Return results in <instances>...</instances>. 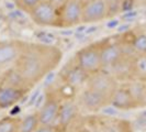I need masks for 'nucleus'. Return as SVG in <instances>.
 <instances>
[{
	"instance_id": "24",
	"label": "nucleus",
	"mask_w": 146,
	"mask_h": 132,
	"mask_svg": "<svg viewBox=\"0 0 146 132\" xmlns=\"http://www.w3.org/2000/svg\"><path fill=\"white\" fill-rule=\"evenodd\" d=\"M66 132H88V130L85 128V125L81 123L80 117H79L78 118V120H77L72 127H69L68 130H67Z\"/></svg>"
},
{
	"instance_id": "7",
	"label": "nucleus",
	"mask_w": 146,
	"mask_h": 132,
	"mask_svg": "<svg viewBox=\"0 0 146 132\" xmlns=\"http://www.w3.org/2000/svg\"><path fill=\"white\" fill-rule=\"evenodd\" d=\"M89 76L90 75H88L84 69H81L77 65V63L73 57L60 68L57 79L59 83L79 91L86 86Z\"/></svg>"
},
{
	"instance_id": "16",
	"label": "nucleus",
	"mask_w": 146,
	"mask_h": 132,
	"mask_svg": "<svg viewBox=\"0 0 146 132\" xmlns=\"http://www.w3.org/2000/svg\"><path fill=\"white\" fill-rule=\"evenodd\" d=\"M30 94V90L13 87L0 81V110H7L22 100Z\"/></svg>"
},
{
	"instance_id": "29",
	"label": "nucleus",
	"mask_w": 146,
	"mask_h": 132,
	"mask_svg": "<svg viewBox=\"0 0 146 132\" xmlns=\"http://www.w3.org/2000/svg\"><path fill=\"white\" fill-rule=\"evenodd\" d=\"M143 79H144V81H145V85H146V76L144 77V78H143Z\"/></svg>"
},
{
	"instance_id": "23",
	"label": "nucleus",
	"mask_w": 146,
	"mask_h": 132,
	"mask_svg": "<svg viewBox=\"0 0 146 132\" xmlns=\"http://www.w3.org/2000/svg\"><path fill=\"white\" fill-rule=\"evenodd\" d=\"M34 132H66L63 129H60L58 125H41Z\"/></svg>"
},
{
	"instance_id": "1",
	"label": "nucleus",
	"mask_w": 146,
	"mask_h": 132,
	"mask_svg": "<svg viewBox=\"0 0 146 132\" xmlns=\"http://www.w3.org/2000/svg\"><path fill=\"white\" fill-rule=\"evenodd\" d=\"M63 59V51L56 45L25 42L15 67L34 88L55 71Z\"/></svg>"
},
{
	"instance_id": "19",
	"label": "nucleus",
	"mask_w": 146,
	"mask_h": 132,
	"mask_svg": "<svg viewBox=\"0 0 146 132\" xmlns=\"http://www.w3.org/2000/svg\"><path fill=\"white\" fill-rule=\"evenodd\" d=\"M41 125L37 110L21 117L20 122V132H34Z\"/></svg>"
},
{
	"instance_id": "20",
	"label": "nucleus",
	"mask_w": 146,
	"mask_h": 132,
	"mask_svg": "<svg viewBox=\"0 0 146 132\" xmlns=\"http://www.w3.org/2000/svg\"><path fill=\"white\" fill-rule=\"evenodd\" d=\"M21 117L5 116L0 119V132H20Z\"/></svg>"
},
{
	"instance_id": "26",
	"label": "nucleus",
	"mask_w": 146,
	"mask_h": 132,
	"mask_svg": "<svg viewBox=\"0 0 146 132\" xmlns=\"http://www.w3.org/2000/svg\"><path fill=\"white\" fill-rule=\"evenodd\" d=\"M50 1H52L53 3H55L56 6H58V7H59V6H62V5L65 2L66 0H50Z\"/></svg>"
},
{
	"instance_id": "25",
	"label": "nucleus",
	"mask_w": 146,
	"mask_h": 132,
	"mask_svg": "<svg viewBox=\"0 0 146 132\" xmlns=\"http://www.w3.org/2000/svg\"><path fill=\"white\" fill-rule=\"evenodd\" d=\"M136 7H146V0H134Z\"/></svg>"
},
{
	"instance_id": "21",
	"label": "nucleus",
	"mask_w": 146,
	"mask_h": 132,
	"mask_svg": "<svg viewBox=\"0 0 146 132\" xmlns=\"http://www.w3.org/2000/svg\"><path fill=\"white\" fill-rule=\"evenodd\" d=\"M108 8V19L123 13V0H106Z\"/></svg>"
},
{
	"instance_id": "17",
	"label": "nucleus",
	"mask_w": 146,
	"mask_h": 132,
	"mask_svg": "<svg viewBox=\"0 0 146 132\" xmlns=\"http://www.w3.org/2000/svg\"><path fill=\"white\" fill-rule=\"evenodd\" d=\"M110 106H112L114 109L122 110V111L139 109V105L134 99L126 83H120L119 87L117 88L115 93L111 98Z\"/></svg>"
},
{
	"instance_id": "4",
	"label": "nucleus",
	"mask_w": 146,
	"mask_h": 132,
	"mask_svg": "<svg viewBox=\"0 0 146 132\" xmlns=\"http://www.w3.org/2000/svg\"><path fill=\"white\" fill-rule=\"evenodd\" d=\"M77 65L88 75L98 73L102 69L101 63V40L89 43L81 47L73 56Z\"/></svg>"
},
{
	"instance_id": "15",
	"label": "nucleus",
	"mask_w": 146,
	"mask_h": 132,
	"mask_svg": "<svg viewBox=\"0 0 146 132\" xmlns=\"http://www.w3.org/2000/svg\"><path fill=\"white\" fill-rule=\"evenodd\" d=\"M108 19L106 0H87L82 2V23L91 24Z\"/></svg>"
},
{
	"instance_id": "14",
	"label": "nucleus",
	"mask_w": 146,
	"mask_h": 132,
	"mask_svg": "<svg viewBox=\"0 0 146 132\" xmlns=\"http://www.w3.org/2000/svg\"><path fill=\"white\" fill-rule=\"evenodd\" d=\"M81 115L82 112L76 98L64 99L59 109L56 125H58L64 131H67L68 128L72 127Z\"/></svg>"
},
{
	"instance_id": "9",
	"label": "nucleus",
	"mask_w": 146,
	"mask_h": 132,
	"mask_svg": "<svg viewBox=\"0 0 146 132\" xmlns=\"http://www.w3.org/2000/svg\"><path fill=\"white\" fill-rule=\"evenodd\" d=\"M109 72L117 78L119 83H127L136 78H141L139 71V57L126 53L122 59L117 61L110 68Z\"/></svg>"
},
{
	"instance_id": "22",
	"label": "nucleus",
	"mask_w": 146,
	"mask_h": 132,
	"mask_svg": "<svg viewBox=\"0 0 146 132\" xmlns=\"http://www.w3.org/2000/svg\"><path fill=\"white\" fill-rule=\"evenodd\" d=\"M42 0H22L20 6H19V9H21L23 12L25 13H29L30 11L35 7L36 5H38Z\"/></svg>"
},
{
	"instance_id": "27",
	"label": "nucleus",
	"mask_w": 146,
	"mask_h": 132,
	"mask_svg": "<svg viewBox=\"0 0 146 132\" xmlns=\"http://www.w3.org/2000/svg\"><path fill=\"white\" fill-rule=\"evenodd\" d=\"M11 1H12V2L15 3V6H17V7L19 8V6H20V3H21V1H22V0H11Z\"/></svg>"
},
{
	"instance_id": "8",
	"label": "nucleus",
	"mask_w": 146,
	"mask_h": 132,
	"mask_svg": "<svg viewBox=\"0 0 146 132\" xmlns=\"http://www.w3.org/2000/svg\"><path fill=\"white\" fill-rule=\"evenodd\" d=\"M119 85H120L119 81L109 71L101 69L98 73H95L89 76L86 87L101 94L102 96L110 99L111 101V98L115 93Z\"/></svg>"
},
{
	"instance_id": "30",
	"label": "nucleus",
	"mask_w": 146,
	"mask_h": 132,
	"mask_svg": "<svg viewBox=\"0 0 146 132\" xmlns=\"http://www.w3.org/2000/svg\"><path fill=\"white\" fill-rule=\"evenodd\" d=\"M81 2H85V1H87V0H80Z\"/></svg>"
},
{
	"instance_id": "10",
	"label": "nucleus",
	"mask_w": 146,
	"mask_h": 132,
	"mask_svg": "<svg viewBox=\"0 0 146 132\" xmlns=\"http://www.w3.org/2000/svg\"><path fill=\"white\" fill-rule=\"evenodd\" d=\"M129 53L142 59L146 57V25H137L121 33Z\"/></svg>"
},
{
	"instance_id": "5",
	"label": "nucleus",
	"mask_w": 146,
	"mask_h": 132,
	"mask_svg": "<svg viewBox=\"0 0 146 132\" xmlns=\"http://www.w3.org/2000/svg\"><path fill=\"white\" fill-rule=\"evenodd\" d=\"M126 53H129L125 47L121 33L117 35H111L101 39V63L102 69L109 71L117 61L122 59ZM131 54V53H130Z\"/></svg>"
},
{
	"instance_id": "13",
	"label": "nucleus",
	"mask_w": 146,
	"mask_h": 132,
	"mask_svg": "<svg viewBox=\"0 0 146 132\" xmlns=\"http://www.w3.org/2000/svg\"><path fill=\"white\" fill-rule=\"evenodd\" d=\"M24 44L22 40H0V71L15 66Z\"/></svg>"
},
{
	"instance_id": "12",
	"label": "nucleus",
	"mask_w": 146,
	"mask_h": 132,
	"mask_svg": "<svg viewBox=\"0 0 146 132\" xmlns=\"http://www.w3.org/2000/svg\"><path fill=\"white\" fill-rule=\"evenodd\" d=\"M82 23V2L80 0H66L59 6L58 29H68Z\"/></svg>"
},
{
	"instance_id": "18",
	"label": "nucleus",
	"mask_w": 146,
	"mask_h": 132,
	"mask_svg": "<svg viewBox=\"0 0 146 132\" xmlns=\"http://www.w3.org/2000/svg\"><path fill=\"white\" fill-rule=\"evenodd\" d=\"M126 85L129 86L132 95L139 108L146 107V85L143 78H136L131 81H127Z\"/></svg>"
},
{
	"instance_id": "28",
	"label": "nucleus",
	"mask_w": 146,
	"mask_h": 132,
	"mask_svg": "<svg viewBox=\"0 0 146 132\" xmlns=\"http://www.w3.org/2000/svg\"><path fill=\"white\" fill-rule=\"evenodd\" d=\"M2 72H3V71H0V79H1V75H2Z\"/></svg>"
},
{
	"instance_id": "3",
	"label": "nucleus",
	"mask_w": 146,
	"mask_h": 132,
	"mask_svg": "<svg viewBox=\"0 0 146 132\" xmlns=\"http://www.w3.org/2000/svg\"><path fill=\"white\" fill-rule=\"evenodd\" d=\"M64 98L59 93L57 85H51L45 90L43 103L37 110L40 123L43 125H56L58 118L59 109Z\"/></svg>"
},
{
	"instance_id": "6",
	"label": "nucleus",
	"mask_w": 146,
	"mask_h": 132,
	"mask_svg": "<svg viewBox=\"0 0 146 132\" xmlns=\"http://www.w3.org/2000/svg\"><path fill=\"white\" fill-rule=\"evenodd\" d=\"M31 20L38 27L58 28L59 7L50 0H42L29 13Z\"/></svg>"
},
{
	"instance_id": "2",
	"label": "nucleus",
	"mask_w": 146,
	"mask_h": 132,
	"mask_svg": "<svg viewBox=\"0 0 146 132\" xmlns=\"http://www.w3.org/2000/svg\"><path fill=\"white\" fill-rule=\"evenodd\" d=\"M80 121L88 132H134L131 121L121 118L87 113L81 115Z\"/></svg>"
},
{
	"instance_id": "11",
	"label": "nucleus",
	"mask_w": 146,
	"mask_h": 132,
	"mask_svg": "<svg viewBox=\"0 0 146 132\" xmlns=\"http://www.w3.org/2000/svg\"><path fill=\"white\" fill-rule=\"evenodd\" d=\"M76 99L81 111H86L87 113H98L110 106V99L86 86L78 91Z\"/></svg>"
}]
</instances>
